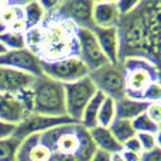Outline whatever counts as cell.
I'll list each match as a JSON object with an SVG mask.
<instances>
[{
	"label": "cell",
	"mask_w": 161,
	"mask_h": 161,
	"mask_svg": "<svg viewBox=\"0 0 161 161\" xmlns=\"http://www.w3.org/2000/svg\"><path fill=\"white\" fill-rule=\"evenodd\" d=\"M146 114H147L154 123L160 125V120H161V106H160V103L158 102L150 103L148 108H147V110H146Z\"/></svg>",
	"instance_id": "4316f807"
},
{
	"label": "cell",
	"mask_w": 161,
	"mask_h": 161,
	"mask_svg": "<svg viewBox=\"0 0 161 161\" xmlns=\"http://www.w3.org/2000/svg\"><path fill=\"white\" fill-rule=\"evenodd\" d=\"M0 67L11 68V69L28 74V75L34 76V78H38V76L42 75L38 57L34 55L27 48L7 51L6 54L0 55Z\"/></svg>",
	"instance_id": "8fae6325"
},
{
	"label": "cell",
	"mask_w": 161,
	"mask_h": 161,
	"mask_svg": "<svg viewBox=\"0 0 161 161\" xmlns=\"http://www.w3.org/2000/svg\"><path fill=\"white\" fill-rule=\"evenodd\" d=\"M120 19L116 2H93L92 7V21L97 28L116 27Z\"/></svg>",
	"instance_id": "9a60e30c"
},
{
	"label": "cell",
	"mask_w": 161,
	"mask_h": 161,
	"mask_svg": "<svg viewBox=\"0 0 161 161\" xmlns=\"http://www.w3.org/2000/svg\"><path fill=\"white\" fill-rule=\"evenodd\" d=\"M142 102H147V103H160L161 100V85L160 82H154L146 89L142 93V97H140Z\"/></svg>",
	"instance_id": "484cf974"
},
{
	"label": "cell",
	"mask_w": 161,
	"mask_h": 161,
	"mask_svg": "<svg viewBox=\"0 0 161 161\" xmlns=\"http://www.w3.org/2000/svg\"><path fill=\"white\" fill-rule=\"evenodd\" d=\"M31 92H33V113L53 117L67 116L64 83L41 75L34 79Z\"/></svg>",
	"instance_id": "3957f363"
},
{
	"label": "cell",
	"mask_w": 161,
	"mask_h": 161,
	"mask_svg": "<svg viewBox=\"0 0 161 161\" xmlns=\"http://www.w3.org/2000/svg\"><path fill=\"white\" fill-rule=\"evenodd\" d=\"M110 161H123V158H122V156H120V154H113Z\"/></svg>",
	"instance_id": "836d02e7"
},
{
	"label": "cell",
	"mask_w": 161,
	"mask_h": 161,
	"mask_svg": "<svg viewBox=\"0 0 161 161\" xmlns=\"http://www.w3.org/2000/svg\"><path fill=\"white\" fill-rule=\"evenodd\" d=\"M41 27L42 38L40 50L37 53L40 61L79 58L76 25L68 21L50 20L47 24H41Z\"/></svg>",
	"instance_id": "7a4b0ae2"
},
{
	"label": "cell",
	"mask_w": 161,
	"mask_h": 161,
	"mask_svg": "<svg viewBox=\"0 0 161 161\" xmlns=\"http://www.w3.org/2000/svg\"><path fill=\"white\" fill-rule=\"evenodd\" d=\"M28 113L23 108L17 96L8 93H0V122L17 126L25 119Z\"/></svg>",
	"instance_id": "5bb4252c"
},
{
	"label": "cell",
	"mask_w": 161,
	"mask_h": 161,
	"mask_svg": "<svg viewBox=\"0 0 161 161\" xmlns=\"http://www.w3.org/2000/svg\"><path fill=\"white\" fill-rule=\"evenodd\" d=\"M123 150L126 151H131V153H137V154H142V147H140V143L139 140H137V137H131L130 140H127V142L123 144Z\"/></svg>",
	"instance_id": "f546056e"
},
{
	"label": "cell",
	"mask_w": 161,
	"mask_h": 161,
	"mask_svg": "<svg viewBox=\"0 0 161 161\" xmlns=\"http://www.w3.org/2000/svg\"><path fill=\"white\" fill-rule=\"evenodd\" d=\"M76 40H78L79 47V59L85 64L89 72L109 64L105 54L100 50L99 44L96 41V37L92 33V30L78 28L76 30Z\"/></svg>",
	"instance_id": "30bf717a"
},
{
	"label": "cell",
	"mask_w": 161,
	"mask_h": 161,
	"mask_svg": "<svg viewBox=\"0 0 161 161\" xmlns=\"http://www.w3.org/2000/svg\"><path fill=\"white\" fill-rule=\"evenodd\" d=\"M122 64L126 78V96L140 100L142 93L154 82H160L158 65L143 58H127Z\"/></svg>",
	"instance_id": "277c9868"
},
{
	"label": "cell",
	"mask_w": 161,
	"mask_h": 161,
	"mask_svg": "<svg viewBox=\"0 0 161 161\" xmlns=\"http://www.w3.org/2000/svg\"><path fill=\"white\" fill-rule=\"evenodd\" d=\"M140 161H161V151L160 147L154 148L151 151H143L140 154Z\"/></svg>",
	"instance_id": "f1b7e54d"
},
{
	"label": "cell",
	"mask_w": 161,
	"mask_h": 161,
	"mask_svg": "<svg viewBox=\"0 0 161 161\" xmlns=\"http://www.w3.org/2000/svg\"><path fill=\"white\" fill-rule=\"evenodd\" d=\"M89 78L93 82L97 92L110 97L114 102L126 96V78L122 64H106L89 72Z\"/></svg>",
	"instance_id": "5b68a950"
},
{
	"label": "cell",
	"mask_w": 161,
	"mask_h": 161,
	"mask_svg": "<svg viewBox=\"0 0 161 161\" xmlns=\"http://www.w3.org/2000/svg\"><path fill=\"white\" fill-rule=\"evenodd\" d=\"M136 137H137V140H139V143H140L142 151H151V150H154V148L160 147L158 136H156V134L137 133Z\"/></svg>",
	"instance_id": "d4e9b609"
},
{
	"label": "cell",
	"mask_w": 161,
	"mask_h": 161,
	"mask_svg": "<svg viewBox=\"0 0 161 161\" xmlns=\"http://www.w3.org/2000/svg\"><path fill=\"white\" fill-rule=\"evenodd\" d=\"M42 75L61 83H71L89 75V69L79 58H64L57 61H40Z\"/></svg>",
	"instance_id": "ba28073f"
},
{
	"label": "cell",
	"mask_w": 161,
	"mask_h": 161,
	"mask_svg": "<svg viewBox=\"0 0 161 161\" xmlns=\"http://www.w3.org/2000/svg\"><path fill=\"white\" fill-rule=\"evenodd\" d=\"M108 129H109V131L112 133V136L116 139V142L120 143L122 146L125 144L127 140H130L131 137L136 136V131H134L130 120L114 119Z\"/></svg>",
	"instance_id": "ffe728a7"
},
{
	"label": "cell",
	"mask_w": 161,
	"mask_h": 161,
	"mask_svg": "<svg viewBox=\"0 0 161 161\" xmlns=\"http://www.w3.org/2000/svg\"><path fill=\"white\" fill-rule=\"evenodd\" d=\"M120 156H122L123 161H140V154H137V153H131V151L122 150Z\"/></svg>",
	"instance_id": "d6a6232c"
},
{
	"label": "cell",
	"mask_w": 161,
	"mask_h": 161,
	"mask_svg": "<svg viewBox=\"0 0 161 161\" xmlns=\"http://www.w3.org/2000/svg\"><path fill=\"white\" fill-rule=\"evenodd\" d=\"M6 53H7V50H6V47L2 44V42H0V55H3V54H6Z\"/></svg>",
	"instance_id": "e575fe53"
},
{
	"label": "cell",
	"mask_w": 161,
	"mask_h": 161,
	"mask_svg": "<svg viewBox=\"0 0 161 161\" xmlns=\"http://www.w3.org/2000/svg\"><path fill=\"white\" fill-rule=\"evenodd\" d=\"M71 117L68 116H59V117H53V116H42V114H36L31 113L25 117L23 122H20L16 126L13 137L20 142L25 140L27 137L33 136V134H41L44 131H48L51 129L59 127V126L65 125H74Z\"/></svg>",
	"instance_id": "9c48e42d"
},
{
	"label": "cell",
	"mask_w": 161,
	"mask_h": 161,
	"mask_svg": "<svg viewBox=\"0 0 161 161\" xmlns=\"http://www.w3.org/2000/svg\"><path fill=\"white\" fill-rule=\"evenodd\" d=\"M148 105L147 102H142V100L130 99V97L125 96L122 99L114 102V119H122V120H133L137 116L146 113Z\"/></svg>",
	"instance_id": "2e32d148"
},
{
	"label": "cell",
	"mask_w": 161,
	"mask_h": 161,
	"mask_svg": "<svg viewBox=\"0 0 161 161\" xmlns=\"http://www.w3.org/2000/svg\"><path fill=\"white\" fill-rule=\"evenodd\" d=\"M131 126H133L136 134L137 133H150V134L160 136V125L154 123L146 113L140 114L136 119L131 120Z\"/></svg>",
	"instance_id": "603a6c76"
},
{
	"label": "cell",
	"mask_w": 161,
	"mask_h": 161,
	"mask_svg": "<svg viewBox=\"0 0 161 161\" xmlns=\"http://www.w3.org/2000/svg\"><path fill=\"white\" fill-rule=\"evenodd\" d=\"M137 6H139V2H127V0H120V2H116V7H117V10H119L120 16L129 14L130 11H133Z\"/></svg>",
	"instance_id": "83f0119b"
},
{
	"label": "cell",
	"mask_w": 161,
	"mask_h": 161,
	"mask_svg": "<svg viewBox=\"0 0 161 161\" xmlns=\"http://www.w3.org/2000/svg\"><path fill=\"white\" fill-rule=\"evenodd\" d=\"M96 92L97 91L93 82L89 78V75L79 80H75V82L64 83L67 116L71 117L74 122L79 123L86 105L96 95Z\"/></svg>",
	"instance_id": "8992f818"
},
{
	"label": "cell",
	"mask_w": 161,
	"mask_h": 161,
	"mask_svg": "<svg viewBox=\"0 0 161 161\" xmlns=\"http://www.w3.org/2000/svg\"><path fill=\"white\" fill-rule=\"evenodd\" d=\"M92 33L96 37V41L99 44L102 53L105 54L109 64L117 65L119 62V36H117L116 27L109 28H97L93 27Z\"/></svg>",
	"instance_id": "4fadbf2b"
},
{
	"label": "cell",
	"mask_w": 161,
	"mask_h": 161,
	"mask_svg": "<svg viewBox=\"0 0 161 161\" xmlns=\"http://www.w3.org/2000/svg\"><path fill=\"white\" fill-rule=\"evenodd\" d=\"M114 120V100L110 97H105L99 108L97 113V126L102 127H109L112 122Z\"/></svg>",
	"instance_id": "cb8c5ba5"
},
{
	"label": "cell",
	"mask_w": 161,
	"mask_h": 161,
	"mask_svg": "<svg viewBox=\"0 0 161 161\" xmlns=\"http://www.w3.org/2000/svg\"><path fill=\"white\" fill-rule=\"evenodd\" d=\"M160 11V2H139L133 11L120 16L116 25L119 62L127 58H143L158 65Z\"/></svg>",
	"instance_id": "6da1fadb"
},
{
	"label": "cell",
	"mask_w": 161,
	"mask_h": 161,
	"mask_svg": "<svg viewBox=\"0 0 161 161\" xmlns=\"http://www.w3.org/2000/svg\"><path fill=\"white\" fill-rule=\"evenodd\" d=\"M21 142L14 137L0 140V161H17V153Z\"/></svg>",
	"instance_id": "7402d4cb"
},
{
	"label": "cell",
	"mask_w": 161,
	"mask_h": 161,
	"mask_svg": "<svg viewBox=\"0 0 161 161\" xmlns=\"http://www.w3.org/2000/svg\"><path fill=\"white\" fill-rule=\"evenodd\" d=\"M23 13H24V23L27 30L41 25L47 19V13L40 2H30L23 4Z\"/></svg>",
	"instance_id": "ac0fdd59"
},
{
	"label": "cell",
	"mask_w": 161,
	"mask_h": 161,
	"mask_svg": "<svg viewBox=\"0 0 161 161\" xmlns=\"http://www.w3.org/2000/svg\"><path fill=\"white\" fill-rule=\"evenodd\" d=\"M112 160V156L109 153H105V151L102 150H97L93 153V156H92V158L89 161H110Z\"/></svg>",
	"instance_id": "1f68e13d"
},
{
	"label": "cell",
	"mask_w": 161,
	"mask_h": 161,
	"mask_svg": "<svg viewBox=\"0 0 161 161\" xmlns=\"http://www.w3.org/2000/svg\"><path fill=\"white\" fill-rule=\"evenodd\" d=\"M92 7H93V2H88V0L58 2L55 8L50 11L47 16H51L50 20L68 21L78 28L93 30L95 25L92 21Z\"/></svg>",
	"instance_id": "52a82bcc"
},
{
	"label": "cell",
	"mask_w": 161,
	"mask_h": 161,
	"mask_svg": "<svg viewBox=\"0 0 161 161\" xmlns=\"http://www.w3.org/2000/svg\"><path fill=\"white\" fill-rule=\"evenodd\" d=\"M0 42L6 47L7 51H16L25 48V40L24 34L16 33V31L6 30L0 34Z\"/></svg>",
	"instance_id": "44dd1931"
},
{
	"label": "cell",
	"mask_w": 161,
	"mask_h": 161,
	"mask_svg": "<svg viewBox=\"0 0 161 161\" xmlns=\"http://www.w3.org/2000/svg\"><path fill=\"white\" fill-rule=\"evenodd\" d=\"M103 100H105V95H102L100 92H96V95L86 105L79 122L86 130H91V129L97 126V113H99V108Z\"/></svg>",
	"instance_id": "d6986e66"
},
{
	"label": "cell",
	"mask_w": 161,
	"mask_h": 161,
	"mask_svg": "<svg viewBox=\"0 0 161 161\" xmlns=\"http://www.w3.org/2000/svg\"><path fill=\"white\" fill-rule=\"evenodd\" d=\"M91 139L93 142L95 147L97 150H102L105 153H109L110 156L113 154H120L123 150V146L116 142L112 133L109 131L108 127H102V126H96V127L89 130Z\"/></svg>",
	"instance_id": "e0dca14e"
},
{
	"label": "cell",
	"mask_w": 161,
	"mask_h": 161,
	"mask_svg": "<svg viewBox=\"0 0 161 161\" xmlns=\"http://www.w3.org/2000/svg\"><path fill=\"white\" fill-rule=\"evenodd\" d=\"M14 130H16V126H14V125H8V123L0 122V140L8 139V137H13Z\"/></svg>",
	"instance_id": "4dcf8cb0"
},
{
	"label": "cell",
	"mask_w": 161,
	"mask_h": 161,
	"mask_svg": "<svg viewBox=\"0 0 161 161\" xmlns=\"http://www.w3.org/2000/svg\"><path fill=\"white\" fill-rule=\"evenodd\" d=\"M34 76L11 68L0 67V93L19 95L20 92L31 88L34 82Z\"/></svg>",
	"instance_id": "7c38bea8"
}]
</instances>
